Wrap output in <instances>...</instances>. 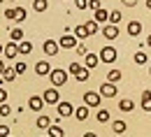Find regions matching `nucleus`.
I'll use <instances>...</instances> for the list:
<instances>
[{
  "label": "nucleus",
  "instance_id": "1",
  "mask_svg": "<svg viewBox=\"0 0 151 137\" xmlns=\"http://www.w3.org/2000/svg\"><path fill=\"white\" fill-rule=\"evenodd\" d=\"M49 79H51V84H54V88H58V86H63L65 81H68V72L65 70H51L49 72Z\"/></svg>",
  "mask_w": 151,
  "mask_h": 137
},
{
  "label": "nucleus",
  "instance_id": "2",
  "mask_svg": "<svg viewBox=\"0 0 151 137\" xmlns=\"http://www.w3.org/2000/svg\"><path fill=\"white\" fill-rule=\"evenodd\" d=\"M42 100H44L47 105H58V102H60V93H58V88H54V86L47 88V91L42 93Z\"/></svg>",
  "mask_w": 151,
  "mask_h": 137
},
{
  "label": "nucleus",
  "instance_id": "3",
  "mask_svg": "<svg viewBox=\"0 0 151 137\" xmlns=\"http://www.w3.org/2000/svg\"><path fill=\"white\" fill-rule=\"evenodd\" d=\"M100 93H93V91H88V93H84V107H91V109H98L100 107Z\"/></svg>",
  "mask_w": 151,
  "mask_h": 137
},
{
  "label": "nucleus",
  "instance_id": "4",
  "mask_svg": "<svg viewBox=\"0 0 151 137\" xmlns=\"http://www.w3.org/2000/svg\"><path fill=\"white\" fill-rule=\"evenodd\" d=\"M100 63H114L116 60V49L114 47H102V51L98 54Z\"/></svg>",
  "mask_w": 151,
  "mask_h": 137
},
{
  "label": "nucleus",
  "instance_id": "5",
  "mask_svg": "<svg viewBox=\"0 0 151 137\" xmlns=\"http://www.w3.org/2000/svg\"><path fill=\"white\" fill-rule=\"evenodd\" d=\"M100 98H114L116 95V84H109V81H105L102 86H100Z\"/></svg>",
  "mask_w": 151,
  "mask_h": 137
},
{
  "label": "nucleus",
  "instance_id": "6",
  "mask_svg": "<svg viewBox=\"0 0 151 137\" xmlns=\"http://www.w3.org/2000/svg\"><path fill=\"white\" fill-rule=\"evenodd\" d=\"M77 44H79V42H77L75 35H63V37L58 39V47H60V49H75Z\"/></svg>",
  "mask_w": 151,
  "mask_h": 137
},
{
  "label": "nucleus",
  "instance_id": "7",
  "mask_svg": "<svg viewBox=\"0 0 151 137\" xmlns=\"http://www.w3.org/2000/svg\"><path fill=\"white\" fill-rule=\"evenodd\" d=\"M49 72H51V65L47 60H37L35 63V75L37 77H49Z\"/></svg>",
  "mask_w": 151,
  "mask_h": 137
},
{
  "label": "nucleus",
  "instance_id": "8",
  "mask_svg": "<svg viewBox=\"0 0 151 137\" xmlns=\"http://www.w3.org/2000/svg\"><path fill=\"white\" fill-rule=\"evenodd\" d=\"M100 30H102L105 39H116V37H119V26H112V23H107V26H102Z\"/></svg>",
  "mask_w": 151,
  "mask_h": 137
},
{
  "label": "nucleus",
  "instance_id": "9",
  "mask_svg": "<svg viewBox=\"0 0 151 137\" xmlns=\"http://www.w3.org/2000/svg\"><path fill=\"white\" fill-rule=\"evenodd\" d=\"M72 112H75V107H72V102H58V116H72Z\"/></svg>",
  "mask_w": 151,
  "mask_h": 137
},
{
  "label": "nucleus",
  "instance_id": "10",
  "mask_svg": "<svg viewBox=\"0 0 151 137\" xmlns=\"http://www.w3.org/2000/svg\"><path fill=\"white\" fill-rule=\"evenodd\" d=\"M42 49H44V54H47V56H56V54H58V49H60V47H58V42H54V39H47Z\"/></svg>",
  "mask_w": 151,
  "mask_h": 137
},
{
  "label": "nucleus",
  "instance_id": "11",
  "mask_svg": "<svg viewBox=\"0 0 151 137\" xmlns=\"http://www.w3.org/2000/svg\"><path fill=\"white\" fill-rule=\"evenodd\" d=\"M28 107H30L33 112H42V107H44V100H42V95H33V98L28 100Z\"/></svg>",
  "mask_w": 151,
  "mask_h": 137
},
{
  "label": "nucleus",
  "instance_id": "12",
  "mask_svg": "<svg viewBox=\"0 0 151 137\" xmlns=\"http://www.w3.org/2000/svg\"><path fill=\"white\" fill-rule=\"evenodd\" d=\"M98 63H100V58H98L95 54H86V56H84V67H86V70L98 67Z\"/></svg>",
  "mask_w": 151,
  "mask_h": 137
},
{
  "label": "nucleus",
  "instance_id": "13",
  "mask_svg": "<svg viewBox=\"0 0 151 137\" xmlns=\"http://www.w3.org/2000/svg\"><path fill=\"white\" fill-rule=\"evenodd\" d=\"M17 49H19V54H21V56H28V54L33 51V44H30L28 39H21L19 44H17Z\"/></svg>",
  "mask_w": 151,
  "mask_h": 137
},
{
  "label": "nucleus",
  "instance_id": "14",
  "mask_svg": "<svg viewBox=\"0 0 151 137\" xmlns=\"http://www.w3.org/2000/svg\"><path fill=\"white\" fill-rule=\"evenodd\" d=\"M139 33H142V23H139V21H130V23H128V35L137 37Z\"/></svg>",
  "mask_w": 151,
  "mask_h": 137
},
{
  "label": "nucleus",
  "instance_id": "15",
  "mask_svg": "<svg viewBox=\"0 0 151 137\" xmlns=\"http://www.w3.org/2000/svg\"><path fill=\"white\" fill-rule=\"evenodd\" d=\"M107 16H109V12L105 9V7H100V9H95V23H107Z\"/></svg>",
  "mask_w": 151,
  "mask_h": 137
},
{
  "label": "nucleus",
  "instance_id": "16",
  "mask_svg": "<svg viewBox=\"0 0 151 137\" xmlns=\"http://www.w3.org/2000/svg\"><path fill=\"white\" fill-rule=\"evenodd\" d=\"M2 54H5V56H7L9 60H12V58H17V54H19V49H17V42H12V44H7Z\"/></svg>",
  "mask_w": 151,
  "mask_h": 137
},
{
  "label": "nucleus",
  "instance_id": "17",
  "mask_svg": "<svg viewBox=\"0 0 151 137\" xmlns=\"http://www.w3.org/2000/svg\"><path fill=\"white\" fill-rule=\"evenodd\" d=\"M126 128H128V126H126V121H121V118H116V121L112 123V130L116 133V135H123V133H126Z\"/></svg>",
  "mask_w": 151,
  "mask_h": 137
},
{
  "label": "nucleus",
  "instance_id": "18",
  "mask_svg": "<svg viewBox=\"0 0 151 137\" xmlns=\"http://www.w3.org/2000/svg\"><path fill=\"white\" fill-rule=\"evenodd\" d=\"M121 19H123V14H121L119 9H112V12H109V16H107V23L116 26V23H121Z\"/></svg>",
  "mask_w": 151,
  "mask_h": 137
},
{
  "label": "nucleus",
  "instance_id": "19",
  "mask_svg": "<svg viewBox=\"0 0 151 137\" xmlns=\"http://www.w3.org/2000/svg\"><path fill=\"white\" fill-rule=\"evenodd\" d=\"M47 130H49V137H65V133H63V128H60L58 123H51V126H49Z\"/></svg>",
  "mask_w": 151,
  "mask_h": 137
},
{
  "label": "nucleus",
  "instance_id": "20",
  "mask_svg": "<svg viewBox=\"0 0 151 137\" xmlns=\"http://www.w3.org/2000/svg\"><path fill=\"white\" fill-rule=\"evenodd\" d=\"M142 109H144V112H151V91L149 88L142 93Z\"/></svg>",
  "mask_w": 151,
  "mask_h": 137
},
{
  "label": "nucleus",
  "instance_id": "21",
  "mask_svg": "<svg viewBox=\"0 0 151 137\" xmlns=\"http://www.w3.org/2000/svg\"><path fill=\"white\" fill-rule=\"evenodd\" d=\"M72 114L77 116V121H86V118H88V107H77Z\"/></svg>",
  "mask_w": 151,
  "mask_h": 137
},
{
  "label": "nucleus",
  "instance_id": "22",
  "mask_svg": "<svg viewBox=\"0 0 151 137\" xmlns=\"http://www.w3.org/2000/svg\"><path fill=\"white\" fill-rule=\"evenodd\" d=\"M51 123H54V118H51V116H44V114H42V116L37 118V128H42V130H47Z\"/></svg>",
  "mask_w": 151,
  "mask_h": 137
},
{
  "label": "nucleus",
  "instance_id": "23",
  "mask_svg": "<svg viewBox=\"0 0 151 137\" xmlns=\"http://www.w3.org/2000/svg\"><path fill=\"white\" fill-rule=\"evenodd\" d=\"M119 109H121V112H132V109H135V102H132V100H121V102H119Z\"/></svg>",
  "mask_w": 151,
  "mask_h": 137
},
{
  "label": "nucleus",
  "instance_id": "24",
  "mask_svg": "<svg viewBox=\"0 0 151 137\" xmlns=\"http://www.w3.org/2000/svg\"><path fill=\"white\" fill-rule=\"evenodd\" d=\"M9 37H12V42L19 44L21 39H23V30H21V28H12V30H9Z\"/></svg>",
  "mask_w": 151,
  "mask_h": 137
},
{
  "label": "nucleus",
  "instance_id": "25",
  "mask_svg": "<svg viewBox=\"0 0 151 137\" xmlns=\"http://www.w3.org/2000/svg\"><path fill=\"white\" fill-rule=\"evenodd\" d=\"M47 7H49L47 0H33V9L35 12H47Z\"/></svg>",
  "mask_w": 151,
  "mask_h": 137
},
{
  "label": "nucleus",
  "instance_id": "26",
  "mask_svg": "<svg viewBox=\"0 0 151 137\" xmlns=\"http://www.w3.org/2000/svg\"><path fill=\"white\" fill-rule=\"evenodd\" d=\"M14 79H17L14 67H5V72H2V81H14Z\"/></svg>",
  "mask_w": 151,
  "mask_h": 137
},
{
  "label": "nucleus",
  "instance_id": "27",
  "mask_svg": "<svg viewBox=\"0 0 151 137\" xmlns=\"http://www.w3.org/2000/svg\"><path fill=\"white\" fill-rule=\"evenodd\" d=\"M132 60H135L137 65H147V63H149V58H147V54H144V51H137V54L132 56Z\"/></svg>",
  "mask_w": 151,
  "mask_h": 137
},
{
  "label": "nucleus",
  "instance_id": "28",
  "mask_svg": "<svg viewBox=\"0 0 151 137\" xmlns=\"http://www.w3.org/2000/svg\"><path fill=\"white\" fill-rule=\"evenodd\" d=\"M109 112H107V109H98V116H95V121H98V123H107V121H109Z\"/></svg>",
  "mask_w": 151,
  "mask_h": 137
},
{
  "label": "nucleus",
  "instance_id": "29",
  "mask_svg": "<svg viewBox=\"0 0 151 137\" xmlns=\"http://www.w3.org/2000/svg\"><path fill=\"white\" fill-rule=\"evenodd\" d=\"M75 37H77V39L88 37V30H86V26H75Z\"/></svg>",
  "mask_w": 151,
  "mask_h": 137
},
{
  "label": "nucleus",
  "instance_id": "30",
  "mask_svg": "<svg viewBox=\"0 0 151 137\" xmlns=\"http://www.w3.org/2000/svg\"><path fill=\"white\" fill-rule=\"evenodd\" d=\"M88 77H91V70H86V67H81V70H79V72L75 75V79H77V81H86Z\"/></svg>",
  "mask_w": 151,
  "mask_h": 137
},
{
  "label": "nucleus",
  "instance_id": "31",
  "mask_svg": "<svg viewBox=\"0 0 151 137\" xmlns=\"http://www.w3.org/2000/svg\"><path fill=\"white\" fill-rule=\"evenodd\" d=\"M121 79V70H109V75H107V81L109 84H116Z\"/></svg>",
  "mask_w": 151,
  "mask_h": 137
},
{
  "label": "nucleus",
  "instance_id": "32",
  "mask_svg": "<svg viewBox=\"0 0 151 137\" xmlns=\"http://www.w3.org/2000/svg\"><path fill=\"white\" fill-rule=\"evenodd\" d=\"M84 26H86V30H88V35H95V33H98V30H100V26H98V23H95V21H86V23H84Z\"/></svg>",
  "mask_w": 151,
  "mask_h": 137
},
{
  "label": "nucleus",
  "instance_id": "33",
  "mask_svg": "<svg viewBox=\"0 0 151 137\" xmlns=\"http://www.w3.org/2000/svg\"><path fill=\"white\" fill-rule=\"evenodd\" d=\"M14 9H17V14H14V21H17V23L26 21V9H23V7H14Z\"/></svg>",
  "mask_w": 151,
  "mask_h": 137
},
{
  "label": "nucleus",
  "instance_id": "34",
  "mask_svg": "<svg viewBox=\"0 0 151 137\" xmlns=\"http://www.w3.org/2000/svg\"><path fill=\"white\" fill-rule=\"evenodd\" d=\"M9 114H12V107H9L7 102H2V105H0V116H9Z\"/></svg>",
  "mask_w": 151,
  "mask_h": 137
},
{
  "label": "nucleus",
  "instance_id": "35",
  "mask_svg": "<svg viewBox=\"0 0 151 137\" xmlns=\"http://www.w3.org/2000/svg\"><path fill=\"white\" fill-rule=\"evenodd\" d=\"M26 70H28V65H26V63H14V72H17V75H23Z\"/></svg>",
  "mask_w": 151,
  "mask_h": 137
},
{
  "label": "nucleus",
  "instance_id": "36",
  "mask_svg": "<svg viewBox=\"0 0 151 137\" xmlns=\"http://www.w3.org/2000/svg\"><path fill=\"white\" fill-rule=\"evenodd\" d=\"M79 70H81V65H79V63H70V67H68V75H72V77H75Z\"/></svg>",
  "mask_w": 151,
  "mask_h": 137
},
{
  "label": "nucleus",
  "instance_id": "37",
  "mask_svg": "<svg viewBox=\"0 0 151 137\" xmlns=\"http://www.w3.org/2000/svg\"><path fill=\"white\" fill-rule=\"evenodd\" d=\"M14 14H17V9H14V7H7V9H5V19L14 21Z\"/></svg>",
  "mask_w": 151,
  "mask_h": 137
},
{
  "label": "nucleus",
  "instance_id": "38",
  "mask_svg": "<svg viewBox=\"0 0 151 137\" xmlns=\"http://www.w3.org/2000/svg\"><path fill=\"white\" fill-rule=\"evenodd\" d=\"M75 7L77 9H86L88 7V0H75Z\"/></svg>",
  "mask_w": 151,
  "mask_h": 137
},
{
  "label": "nucleus",
  "instance_id": "39",
  "mask_svg": "<svg viewBox=\"0 0 151 137\" xmlns=\"http://www.w3.org/2000/svg\"><path fill=\"white\" fill-rule=\"evenodd\" d=\"M75 49H77V54H79V56H86V54H88V51H86V47H84V44H77Z\"/></svg>",
  "mask_w": 151,
  "mask_h": 137
},
{
  "label": "nucleus",
  "instance_id": "40",
  "mask_svg": "<svg viewBox=\"0 0 151 137\" xmlns=\"http://www.w3.org/2000/svg\"><path fill=\"white\" fill-rule=\"evenodd\" d=\"M88 7H91V9H100V0H88Z\"/></svg>",
  "mask_w": 151,
  "mask_h": 137
},
{
  "label": "nucleus",
  "instance_id": "41",
  "mask_svg": "<svg viewBox=\"0 0 151 137\" xmlns=\"http://www.w3.org/2000/svg\"><path fill=\"white\" fill-rule=\"evenodd\" d=\"M121 5H123V7H135L137 0H121Z\"/></svg>",
  "mask_w": 151,
  "mask_h": 137
},
{
  "label": "nucleus",
  "instance_id": "42",
  "mask_svg": "<svg viewBox=\"0 0 151 137\" xmlns=\"http://www.w3.org/2000/svg\"><path fill=\"white\" fill-rule=\"evenodd\" d=\"M9 135V128L7 126H0V137H7Z\"/></svg>",
  "mask_w": 151,
  "mask_h": 137
},
{
  "label": "nucleus",
  "instance_id": "43",
  "mask_svg": "<svg viewBox=\"0 0 151 137\" xmlns=\"http://www.w3.org/2000/svg\"><path fill=\"white\" fill-rule=\"evenodd\" d=\"M5 100H7V91H5V88H0V105H2Z\"/></svg>",
  "mask_w": 151,
  "mask_h": 137
},
{
  "label": "nucleus",
  "instance_id": "44",
  "mask_svg": "<svg viewBox=\"0 0 151 137\" xmlns=\"http://www.w3.org/2000/svg\"><path fill=\"white\" fill-rule=\"evenodd\" d=\"M2 72H5V63L0 60V77H2Z\"/></svg>",
  "mask_w": 151,
  "mask_h": 137
},
{
  "label": "nucleus",
  "instance_id": "45",
  "mask_svg": "<svg viewBox=\"0 0 151 137\" xmlns=\"http://www.w3.org/2000/svg\"><path fill=\"white\" fill-rule=\"evenodd\" d=\"M84 137H98L95 133H84Z\"/></svg>",
  "mask_w": 151,
  "mask_h": 137
},
{
  "label": "nucleus",
  "instance_id": "46",
  "mask_svg": "<svg viewBox=\"0 0 151 137\" xmlns=\"http://www.w3.org/2000/svg\"><path fill=\"white\" fill-rule=\"evenodd\" d=\"M147 47H151V35H149V37H147Z\"/></svg>",
  "mask_w": 151,
  "mask_h": 137
},
{
  "label": "nucleus",
  "instance_id": "47",
  "mask_svg": "<svg viewBox=\"0 0 151 137\" xmlns=\"http://www.w3.org/2000/svg\"><path fill=\"white\" fill-rule=\"evenodd\" d=\"M147 7H149V9H151V0H147Z\"/></svg>",
  "mask_w": 151,
  "mask_h": 137
},
{
  "label": "nucleus",
  "instance_id": "48",
  "mask_svg": "<svg viewBox=\"0 0 151 137\" xmlns=\"http://www.w3.org/2000/svg\"><path fill=\"white\" fill-rule=\"evenodd\" d=\"M2 51H5V47H2V44H0V54H2Z\"/></svg>",
  "mask_w": 151,
  "mask_h": 137
},
{
  "label": "nucleus",
  "instance_id": "49",
  "mask_svg": "<svg viewBox=\"0 0 151 137\" xmlns=\"http://www.w3.org/2000/svg\"><path fill=\"white\" fill-rule=\"evenodd\" d=\"M149 75H151V65H149Z\"/></svg>",
  "mask_w": 151,
  "mask_h": 137
},
{
  "label": "nucleus",
  "instance_id": "50",
  "mask_svg": "<svg viewBox=\"0 0 151 137\" xmlns=\"http://www.w3.org/2000/svg\"><path fill=\"white\" fill-rule=\"evenodd\" d=\"M12 2H17V0H12Z\"/></svg>",
  "mask_w": 151,
  "mask_h": 137
},
{
  "label": "nucleus",
  "instance_id": "51",
  "mask_svg": "<svg viewBox=\"0 0 151 137\" xmlns=\"http://www.w3.org/2000/svg\"><path fill=\"white\" fill-rule=\"evenodd\" d=\"M0 2H2V0H0Z\"/></svg>",
  "mask_w": 151,
  "mask_h": 137
}]
</instances>
